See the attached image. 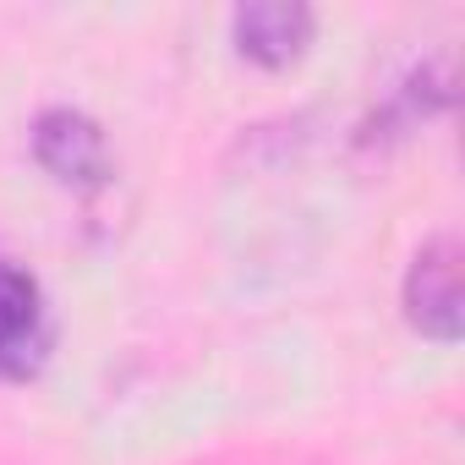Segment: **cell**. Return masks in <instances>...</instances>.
<instances>
[{"mask_svg": "<svg viewBox=\"0 0 465 465\" xmlns=\"http://www.w3.org/2000/svg\"><path fill=\"white\" fill-rule=\"evenodd\" d=\"M50 356V312L39 280L0 252V378H34Z\"/></svg>", "mask_w": 465, "mask_h": 465, "instance_id": "1", "label": "cell"}, {"mask_svg": "<svg viewBox=\"0 0 465 465\" xmlns=\"http://www.w3.org/2000/svg\"><path fill=\"white\" fill-rule=\"evenodd\" d=\"M405 318L432 340H460V247L432 242L405 274Z\"/></svg>", "mask_w": 465, "mask_h": 465, "instance_id": "2", "label": "cell"}, {"mask_svg": "<svg viewBox=\"0 0 465 465\" xmlns=\"http://www.w3.org/2000/svg\"><path fill=\"white\" fill-rule=\"evenodd\" d=\"M34 153L66 186H99L110 175L104 132L88 115H77V110H45L39 126H34Z\"/></svg>", "mask_w": 465, "mask_h": 465, "instance_id": "3", "label": "cell"}, {"mask_svg": "<svg viewBox=\"0 0 465 465\" xmlns=\"http://www.w3.org/2000/svg\"><path fill=\"white\" fill-rule=\"evenodd\" d=\"M307 39H312V12L291 6V0H263V6H242L236 12V45L258 66L296 61L307 50Z\"/></svg>", "mask_w": 465, "mask_h": 465, "instance_id": "4", "label": "cell"}]
</instances>
